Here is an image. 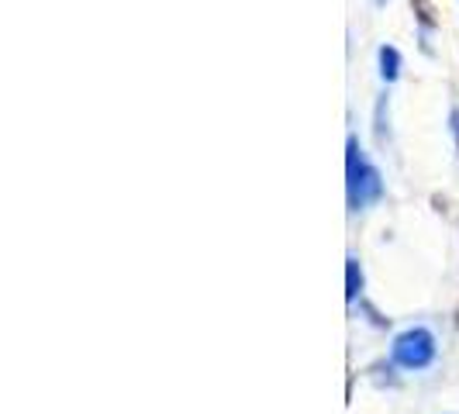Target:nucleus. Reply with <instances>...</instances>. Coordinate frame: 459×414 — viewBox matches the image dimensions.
<instances>
[{
  "label": "nucleus",
  "instance_id": "3",
  "mask_svg": "<svg viewBox=\"0 0 459 414\" xmlns=\"http://www.w3.org/2000/svg\"><path fill=\"white\" fill-rule=\"evenodd\" d=\"M359 290H363V270H359L356 259H349V263H345V298L356 300Z\"/></svg>",
  "mask_w": 459,
  "mask_h": 414
},
{
  "label": "nucleus",
  "instance_id": "2",
  "mask_svg": "<svg viewBox=\"0 0 459 414\" xmlns=\"http://www.w3.org/2000/svg\"><path fill=\"white\" fill-rule=\"evenodd\" d=\"M436 359V339L429 328H408L394 342V363L404 369H425Z\"/></svg>",
  "mask_w": 459,
  "mask_h": 414
},
{
  "label": "nucleus",
  "instance_id": "1",
  "mask_svg": "<svg viewBox=\"0 0 459 414\" xmlns=\"http://www.w3.org/2000/svg\"><path fill=\"white\" fill-rule=\"evenodd\" d=\"M345 186H349V207H352V211L369 207L373 201H380V194H384V180H380V173L363 160L356 138H349V184Z\"/></svg>",
  "mask_w": 459,
  "mask_h": 414
},
{
  "label": "nucleus",
  "instance_id": "4",
  "mask_svg": "<svg viewBox=\"0 0 459 414\" xmlns=\"http://www.w3.org/2000/svg\"><path fill=\"white\" fill-rule=\"evenodd\" d=\"M397 48H380V66H384V80H397Z\"/></svg>",
  "mask_w": 459,
  "mask_h": 414
}]
</instances>
